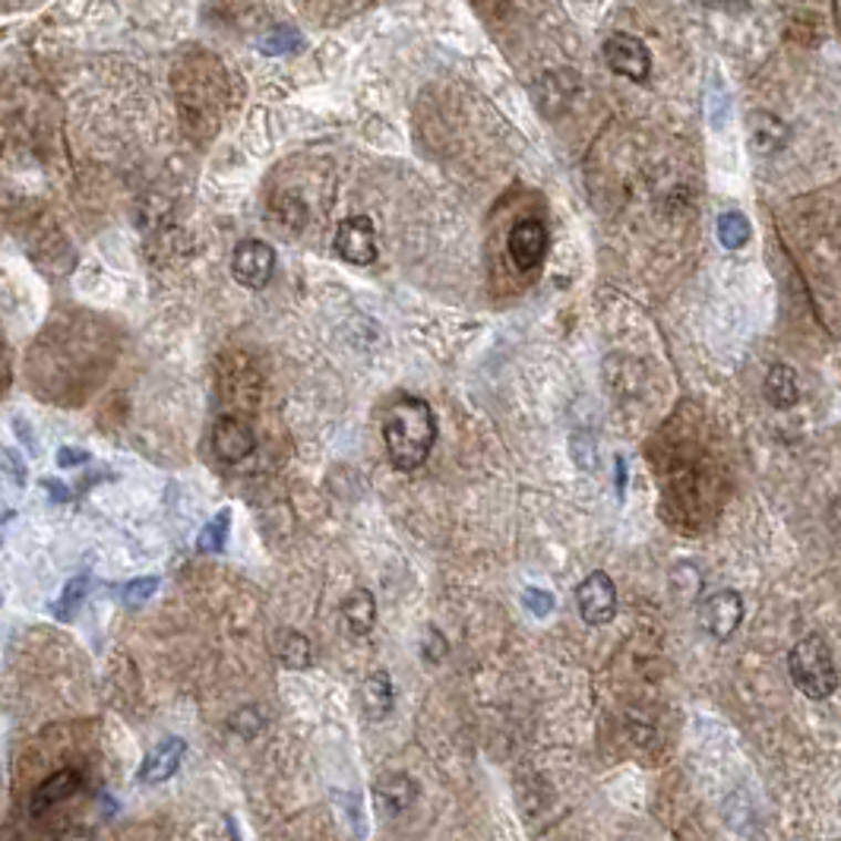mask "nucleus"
<instances>
[{
	"mask_svg": "<svg viewBox=\"0 0 841 841\" xmlns=\"http://www.w3.org/2000/svg\"><path fill=\"white\" fill-rule=\"evenodd\" d=\"M383 443L386 456L398 471H415L427 463L437 443V415L418 396L396 398L383 412Z\"/></svg>",
	"mask_w": 841,
	"mask_h": 841,
	"instance_id": "nucleus-1",
	"label": "nucleus"
},
{
	"mask_svg": "<svg viewBox=\"0 0 841 841\" xmlns=\"http://www.w3.org/2000/svg\"><path fill=\"white\" fill-rule=\"evenodd\" d=\"M788 671L807 699H829L839 689L835 658L822 636H803L788 655Z\"/></svg>",
	"mask_w": 841,
	"mask_h": 841,
	"instance_id": "nucleus-2",
	"label": "nucleus"
},
{
	"mask_svg": "<svg viewBox=\"0 0 841 841\" xmlns=\"http://www.w3.org/2000/svg\"><path fill=\"white\" fill-rule=\"evenodd\" d=\"M231 272L243 288L260 291L272 282L276 276V250L272 243L260 241V238H247L235 247L231 253Z\"/></svg>",
	"mask_w": 841,
	"mask_h": 841,
	"instance_id": "nucleus-3",
	"label": "nucleus"
},
{
	"mask_svg": "<svg viewBox=\"0 0 841 841\" xmlns=\"http://www.w3.org/2000/svg\"><path fill=\"white\" fill-rule=\"evenodd\" d=\"M604 61H608V66H611L617 76H626V80H633V83L648 80V73H652V54H648V48H645L642 39L630 35V32H611V35L604 39Z\"/></svg>",
	"mask_w": 841,
	"mask_h": 841,
	"instance_id": "nucleus-4",
	"label": "nucleus"
},
{
	"mask_svg": "<svg viewBox=\"0 0 841 841\" xmlns=\"http://www.w3.org/2000/svg\"><path fill=\"white\" fill-rule=\"evenodd\" d=\"M575 608L579 617L589 626H604L617 614V589L614 579L608 573H589L582 579V585L575 589Z\"/></svg>",
	"mask_w": 841,
	"mask_h": 841,
	"instance_id": "nucleus-5",
	"label": "nucleus"
},
{
	"mask_svg": "<svg viewBox=\"0 0 841 841\" xmlns=\"http://www.w3.org/2000/svg\"><path fill=\"white\" fill-rule=\"evenodd\" d=\"M332 250L354 266H367L376 260V228L367 216H352L335 228Z\"/></svg>",
	"mask_w": 841,
	"mask_h": 841,
	"instance_id": "nucleus-6",
	"label": "nucleus"
},
{
	"mask_svg": "<svg viewBox=\"0 0 841 841\" xmlns=\"http://www.w3.org/2000/svg\"><path fill=\"white\" fill-rule=\"evenodd\" d=\"M740 620H744V598L730 592V589L708 595L703 601V608H699V626L712 640H730L737 633Z\"/></svg>",
	"mask_w": 841,
	"mask_h": 841,
	"instance_id": "nucleus-7",
	"label": "nucleus"
},
{
	"mask_svg": "<svg viewBox=\"0 0 841 841\" xmlns=\"http://www.w3.org/2000/svg\"><path fill=\"white\" fill-rule=\"evenodd\" d=\"M548 253V228L538 219H519L509 231V260L519 272H531L544 263Z\"/></svg>",
	"mask_w": 841,
	"mask_h": 841,
	"instance_id": "nucleus-8",
	"label": "nucleus"
},
{
	"mask_svg": "<svg viewBox=\"0 0 841 841\" xmlns=\"http://www.w3.org/2000/svg\"><path fill=\"white\" fill-rule=\"evenodd\" d=\"M257 446V437H253V427L241 418V415H225V418L216 420L212 427V449L219 456L221 463H241L253 453Z\"/></svg>",
	"mask_w": 841,
	"mask_h": 841,
	"instance_id": "nucleus-9",
	"label": "nucleus"
},
{
	"mask_svg": "<svg viewBox=\"0 0 841 841\" xmlns=\"http://www.w3.org/2000/svg\"><path fill=\"white\" fill-rule=\"evenodd\" d=\"M579 89L582 86H579L573 70H551V73H541L538 83H534L538 108L544 111L548 117H560V114L575 102Z\"/></svg>",
	"mask_w": 841,
	"mask_h": 841,
	"instance_id": "nucleus-10",
	"label": "nucleus"
},
{
	"mask_svg": "<svg viewBox=\"0 0 841 841\" xmlns=\"http://www.w3.org/2000/svg\"><path fill=\"white\" fill-rule=\"evenodd\" d=\"M184 752H187V744H184L180 737H165V740L143 759L136 778H139L143 785H165V781L175 778L177 769H180Z\"/></svg>",
	"mask_w": 841,
	"mask_h": 841,
	"instance_id": "nucleus-11",
	"label": "nucleus"
},
{
	"mask_svg": "<svg viewBox=\"0 0 841 841\" xmlns=\"http://www.w3.org/2000/svg\"><path fill=\"white\" fill-rule=\"evenodd\" d=\"M374 797L380 813L398 817V813H405L418 800V785H415V778H408V775L402 772L383 775L374 785Z\"/></svg>",
	"mask_w": 841,
	"mask_h": 841,
	"instance_id": "nucleus-12",
	"label": "nucleus"
},
{
	"mask_svg": "<svg viewBox=\"0 0 841 841\" xmlns=\"http://www.w3.org/2000/svg\"><path fill=\"white\" fill-rule=\"evenodd\" d=\"M80 781H83V775L76 772V769H61V772H54L51 778H44L42 785L35 788V795H32V803H29L32 817H42L44 810H51V807L64 803L66 797L76 795Z\"/></svg>",
	"mask_w": 841,
	"mask_h": 841,
	"instance_id": "nucleus-13",
	"label": "nucleus"
},
{
	"mask_svg": "<svg viewBox=\"0 0 841 841\" xmlns=\"http://www.w3.org/2000/svg\"><path fill=\"white\" fill-rule=\"evenodd\" d=\"M272 655L288 671H304V667H310L313 648H310V640L304 633H298L291 626H279L272 633Z\"/></svg>",
	"mask_w": 841,
	"mask_h": 841,
	"instance_id": "nucleus-14",
	"label": "nucleus"
},
{
	"mask_svg": "<svg viewBox=\"0 0 841 841\" xmlns=\"http://www.w3.org/2000/svg\"><path fill=\"white\" fill-rule=\"evenodd\" d=\"M396 693H393V677L386 671H374L364 684H361V708L371 721H380L393 712Z\"/></svg>",
	"mask_w": 841,
	"mask_h": 841,
	"instance_id": "nucleus-15",
	"label": "nucleus"
},
{
	"mask_svg": "<svg viewBox=\"0 0 841 841\" xmlns=\"http://www.w3.org/2000/svg\"><path fill=\"white\" fill-rule=\"evenodd\" d=\"M342 623L352 636H367L376 623V598L367 589H352L342 601Z\"/></svg>",
	"mask_w": 841,
	"mask_h": 841,
	"instance_id": "nucleus-16",
	"label": "nucleus"
},
{
	"mask_svg": "<svg viewBox=\"0 0 841 841\" xmlns=\"http://www.w3.org/2000/svg\"><path fill=\"white\" fill-rule=\"evenodd\" d=\"M766 398H769V405L781 408V412L795 408L797 398H800V386H797V374L791 367L775 364L772 371L766 374Z\"/></svg>",
	"mask_w": 841,
	"mask_h": 841,
	"instance_id": "nucleus-17",
	"label": "nucleus"
},
{
	"mask_svg": "<svg viewBox=\"0 0 841 841\" xmlns=\"http://www.w3.org/2000/svg\"><path fill=\"white\" fill-rule=\"evenodd\" d=\"M750 136L756 149L772 153V149H781V146H785L788 127H785L775 114H769V111H756L750 117Z\"/></svg>",
	"mask_w": 841,
	"mask_h": 841,
	"instance_id": "nucleus-18",
	"label": "nucleus"
},
{
	"mask_svg": "<svg viewBox=\"0 0 841 841\" xmlns=\"http://www.w3.org/2000/svg\"><path fill=\"white\" fill-rule=\"evenodd\" d=\"M228 529H231V509H219L197 534V551L206 553V557L209 553H221L225 541H228Z\"/></svg>",
	"mask_w": 841,
	"mask_h": 841,
	"instance_id": "nucleus-19",
	"label": "nucleus"
},
{
	"mask_svg": "<svg viewBox=\"0 0 841 841\" xmlns=\"http://www.w3.org/2000/svg\"><path fill=\"white\" fill-rule=\"evenodd\" d=\"M86 592H89V573H80V575H73L70 582H66V589H64V595L58 598L54 604H51V611H54V617L58 620H70L76 611H80V604L86 601Z\"/></svg>",
	"mask_w": 841,
	"mask_h": 841,
	"instance_id": "nucleus-20",
	"label": "nucleus"
},
{
	"mask_svg": "<svg viewBox=\"0 0 841 841\" xmlns=\"http://www.w3.org/2000/svg\"><path fill=\"white\" fill-rule=\"evenodd\" d=\"M718 241L725 243L728 250H740L744 243L750 241V219L744 212H725L718 219Z\"/></svg>",
	"mask_w": 841,
	"mask_h": 841,
	"instance_id": "nucleus-21",
	"label": "nucleus"
},
{
	"mask_svg": "<svg viewBox=\"0 0 841 841\" xmlns=\"http://www.w3.org/2000/svg\"><path fill=\"white\" fill-rule=\"evenodd\" d=\"M304 44V35L294 29V25H276V29H269L263 39H260V48H263V54H291V51H298Z\"/></svg>",
	"mask_w": 841,
	"mask_h": 841,
	"instance_id": "nucleus-22",
	"label": "nucleus"
},
{
	"mask_svg": "<svg viewBox=\"0 0 841 841\" xmlns=\"http://www.w3.org/2000/svg\"><path fill=\"white\" fill-rule=\"evenodd\" d=\"M263 725L266 721H263V715H260V708H253V706H243L231 715V730H235V734H241L243 740L257 737V734L263 730Z\"/></svg>",
	"mask_w": 841,
	"mask_h": 841,
	"instance_id": "nucleus-23",
	"label": "nucleus"
},
{
	"mask_svg": "<svg viewBox=\"0 0 841 841\" xmlns=\"http://www.w3.org/2000/svg\"><path fill=\"white\" fill-rule=\"evenodd\" d=\"M155 592H158V575H139V579L127 582V589H124V604H127V608H139V604H146Z\"/></svg>",
	"mask_w": 841,
	"mask_h": 841,
	"instance_id": "nucleus-24",
	"label": "nucleus"
},
{
	"mask_svg": "<svg viewBox=\"0 0 841 841\" xmlns=\"http://www.w3.org/2000/svg\"><path fill=\"white\" fill-rule=\"evenodd\" d=\"M272 212L279 216V221H282L285 228H301V225L308 221V209H304V203H301V199H294V197L276 199Z\"/></svg>",
	"mask_w": 841,
	"mask_h": 841,
	"instance_id": "nucleus-25",
	"label": "nucleus"
},
{
	"mask_svg": "<svg viewBox=\"0 0 841 841\" xmlns=\"http://www.w3.org/2000/svg\"><path fill=\"white\" fill-rule=\"evenodd\" d=\"M522 604L529 608L534 617H548L553 611V595L544 589H526L522 592Z\"/></svg>",
	"mask_w": 841,
	"mask_h": 841,
	"instance_id": "nucleus-26",
	"label": "nucleus"
},
{
	"mask_svg": "<svg viewBox=\"0 0 841 841\" xmlns=\"http://www.w3.org/2000/svg\"><path fill=\"white\" fill-rule=\"evenodd\" d=\"M3 471L13 478V485H25V465L20 463V456L13 449H3Z\"/></svg>",
	"mask_w": 841,
	"mask_h": 841,
	"instance_id": "nucleus-27",
	"label": "nucleus"
},
{
	"mask_svg": "<svg viewBox=\"0 0 841 841\" xmlns=\"http://www.w3.org/2000/svg\"><path fill=\"white\" fill-rule=\"evenodd\" d=\"M89 453L86 449H76V446H61L58 449V465L61 468H76V465H86Z\"/></svg>",
	"mask_w": 841,
	"mask_h": 841,
	"instance_id": "nucleus-28",
	"label": "nucleus"
},
{
	"mask_svg": "<svg viewBox=\"0 0 841 841\" xmlns=\"http://www.w3.org/2000/svg\"><path fill=\"white\" fill-rule=\"evenodd\" d=\"M42 487L48 490V497H51L54 503H66V500H70V490H66V487L61 485L58 478H44Z\"/></svg>",
	"mask_w": 841,
	"mask_h": 841,
	"instance_id": "nucleus-29",
	"label": "nucleus"
},
{
	"mask_svg": "<svg viewBox=\"0 0 841 841\" xmlns=\"http://www.w3.org/2000/svg\"><path fill=\"white\" fill-rule=\"evenodd\" d=\"M58 841H95V832L86 826H76V829H66L64 835H58Z\"/></svg>",
	"mask_w": 841,
	"mask_h": 841,
	"instance_id": "nucleus-30",
	"label": "nucleus"
},
{
	"mask_svg": "<svg viewBox=\"0 0 841 841\" xmlns=\"http://www.w3.org/2000/svg\"><path fill=\"white\" fill-rule=\"evenodd\" d=\"M623 485H626V471H623V459H617V487L623 494Z\"/></svg>",
	"mask_w": 841,
	"mask_h": 841,
	"instance_id": "nucleus-31",
	"label": "nucleus"
}]
</instances>
